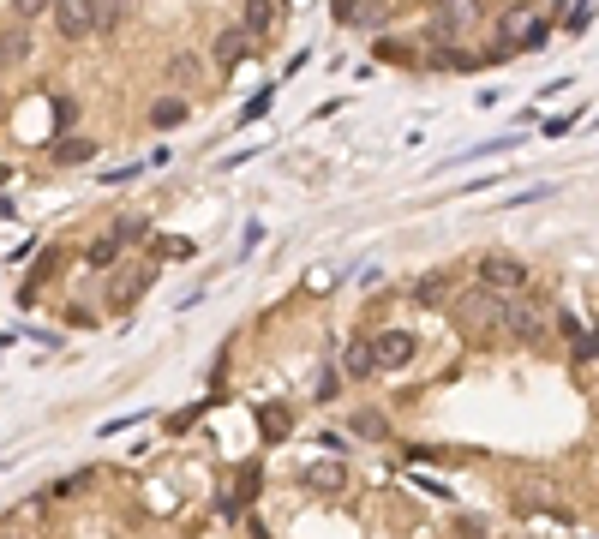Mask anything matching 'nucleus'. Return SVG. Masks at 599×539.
Wrapping results in <instances>:
<instances>
[{"label":"nucleus","mask_w":599,"mask_h":539,"mask_svg":"<svg viewBox=\"0 0 599 539\" xmlns=\"http://www.w3.org/2000/svg\"><path fill=\"white\" fill-rule=\"evenodd\" d=\"M546 306L540 300H528V294H510L504 306H498V330L510 336V342H522V348H540L546 342Z\"/></svg>","instance_id":"1"},{"label":"nucleus","mask_w":599,"mask_h":539,"mask_svg":"<svg viewBox=\"0 0 599 539\" xmlns=\"http://www.w3.org/2000/svg\"><path fill=\"white\" fill-rule=\"evenodd\" d=\"M498 306H504V300H498V294H486L480 282H474V288H462V294L450 300V312H456V324H462L468 336H486V330H498Z\"/></svg>","instance_id":"2"},{"label":"nucleus","mask_w":599,"mask_h":539,"mask_svg":"<svg viewBox=\"0 0 599 539\" xmlns=\"http://www.w3.org/2000/svg\"><path fill=\"white\" fill-rule=\"evenodd\" d=\"M546 36H552V24H546L534 6H510V12L498 18V42H504V48H546Z\"/></svg>","instance_id":"3"},{"label":"nucleus","mask_w":599,"mask_h":539,"mask_svg":"<svg viewBox=\"0 0 599 539\" xmlns=\"http://www.w3.org/2000/svg\"><path fill=\"white\" fill-rule=\"evenodd\" d=\"M480 288L498 294V300H510V294L528 288V264L510 258V252H486V258H480Z\"/></svg>","instance_id":"4"},{"label":"nucleus","mask_w":599,"mask_h":539,"mask_svg":"<svg viewBox=\"0 0 599 539\" xmlns=\"http://www.w3.org/2000/svg\"><path fill=\"white\" fill-rule=\"evenodd\" d=\"M366 348H372V366H378V372H402V366L420 354V342H414L408 330H378Z\"/></svg>","instance_id":"5"},{"label":"nucleus","mask_w":599,"mask_h":539,"mask_svg":"<svg viewBox=\"0 0 599 539\" xmlns=\"http://www.w3.org/2000/svg\"><path fill=\"white\" fill-rule=\"evenodd\" d=\"M48 12H54V30H60L66 42H84V36H96V0H54Z\"/></svg>","instance_id":"6"},{"label":"nucleus","mask_w":599,"mask_h":539,"mask_svg":"<svg viewBox=\"0 0 599 539\" xmlns=\"http://www.w3.org/2000/svg\"><path fill=\"white\" fill-rule=\"evenodd\" d=\"M474 24H480V0H438L432 6V30L438 36H462Z\"/></svg>","instance_id":"7"},{"label":"nucleus","mask_w":599,"mask_h":539,"mask_svg":"<svg viewBox=\"0 0 599 539\" xmlns=\"http://www.w3.org/2000/svg\"><path fill=\"white\" fill-rule=\"evenodd\" d=\"M252 48H258V36H246L240 24H228V30H216V42H210V60H216L222 72H228V66H240V60H246Z\"/></svg>","instance_id":"8"},{"label":"nucleus","mask_w":599,"mask_h":539,"mask_svg":"<svg viewBox=\"0 0 599 539\" xmlns=\"http://www.w3.org/2000/svg\"><path fill=\"white\" fill-rule=\"evenodd\" d=\"M138 240H144V222H120V228H108V234L90 246V264H114V258H120L126 246H138Z\"/></svg>","instance_id":"9"},{"label":"nucleus","mask_w":599,"mask_h":539,"mask_svg":"<svg viewBox=\"0 0 599 539\" xmlns=\"http://www.w3.org/2000/svg\"><path fill=\"white\" fill-rule=\"evenodd\" d=\"M306 486H312V492H330V498H336V492L348 486V468H342V462H306Z\"/></svg>","instance_id":"10"},{"label":"nucleus","mask_w":599,"mask_h":539,"mask_svg":"<svg viewBox=\"0 0 599 539\" xmlns=\"http://www.w3.org/2000/svg\"><path fill=\"white\" fill-rule=\"evenodd\" d=\"M276 18H282V6H276V0H246V24H240V30H246V36H270V30H276Z\"/></svg>","instance_id":"11"},{"label":"nucleus","mask_w":599,"mask_h":539,"mask_svg":"<svg viewBox=\"0 0 599 539\" xmlns=\"http://www.w3.org/2000/svg\"><path fill=\"white\" fill-rule=\"evenodd\" d=\"M564 342L576 348V360H599V336L582 324V318H564Z\"/></svg>","instance_id":"12"},{"label":"nucleus","mask_w":599,"mask_h":539,"mask_svg":"<svg viewBox=\"0 0 599 539\" xmlns=\"http://www.w3.org/2000/svg\"><path fill=\"white\" fill-rule=\"evenodd\" d=\"M30 60V24L24 30H0V66H18Z\"/></svg>","instance_id":"13"},{"label":"nucleus","mask_w":599,"mask_h":539,"mask_svg":"<svg viewBox=\"0 0 599 539\" xmlns=\"http://www.w3.org/2000/svg\"><path fill=\"white\" fill-rule=\"evenodd\" d=\"M342 372H348V378H372V372H378V366H372V348H366V342H348V348H342Z\"/></svg>","instance_id":"14"},{"label":"nucleus","mask_w":599,"mask_h":539,"mask_svg":"<svg viewBox=\"0 0 599 539\" xmlns=\"http://www.w3.org/2000/svg\"><path fill=\"white\" fill-rule=\"evenodd\" d=\"M150 282H156V270H150V264H144V270H132V276H126V288H114V306H132Z\"/></svg>","instance_id":"15"},{"label":"nucleus","mask_w":599,"mask_h":539,"mask_svg":"<svg viewBox=\"0 0 599 539\" xmlns=\"http://www.w3.org/2000/svg\"><path fill=\"white\" fill-rule=\"evenodd\" d=\"M150 120H156V126H180V120H186V96H162V102L150 108Z\"/></svg>","instance_id":"16"},{"label":"nucleus","mask_w":599,"mask_h":539,"mask_svg":"<svg viewBox=\"0 0 599 539\" xmlns=\"http://www.w3.org/2000/svg\"><path fill=\"white\" fill-rule=\"evenodd\" d=\"M54 156H60V162H90V156H96V138H66Z\"/></svg>","instance_id":"17"},{"label":"nucleus","mask_w":599,"mask_h":539,"mask_svg":"<svg viewBox=\"0 0 599 539\" xmlns=\"http://www.w3.org/2000/svg\"><path fill=\"white\" fill-rule=\"evenodd\" d=\"M384 432H390V426H384V414H360V420H354V438H366V444H378Z\"/></svg>","instance_id":"18"},{"label":"nucleus","mask_w":599,"mask_h":539,"mask_svg":"<svg viewBox=\"0 0 599 539\" xmlns=\"http://www.w3.org/2000/svg\"><path fill=\"white\" fill-rule=\"evenodd\" d=\"M252 492H258V468H240V486H234V498H228L222 510H240V504H246Z\"/></svg>","instance_id":"19"},{"label":"nucleus","mask_w":599,"mask_h":539,"mask_svg":"<svg viewBox=\"0 0 599 539\" xmlns=\"http://www.w3.org/2000/svg\"><path fill=\"white\" fill-rule=\"evenodd\" d=\"M264 438H288V408H264Z\"/></svg>","instance_id":"20"},{"label":"nucleus","mask_w":599,"mask_h":539,"mask_svg":"<svg viewBox=\"0 0 599 539\" xmlns=\"http://www.w3.org/2000/svg\"><path fill=\"white\" fill-rule=\"evenodd\" d=\"M414 300H420V306H438V300H444V276H426V282L414 288Z\"/></svg>","instance_id":"21"},{"label":"nucleus","mask_w":599,"mask_h":539,"mask_svg":"<svg viewBox=\"0 0 599 539\" xmlns=\"http://www.w3.org/2000/svg\"><path fill=\"white\" fill-rule=\"evenodd\" d=\"M48 6H54V0H12V12H18V18H24V24H30V18H36V12H48Z\"/></svg>","instance_id":"22"},{"label":"nucleus","mask_w":599,"mask_h":539,"mask_svg":"<svg viewBox=\"0 0 599 539\" xmlns=\"http://www.w3.org/2000/svg\"><path fill=\"white\" fill-rule=\"evenodd\" d=\"M378 54H384V60H408V66H414V60H420V54H414V48H402V42H384V48H378Z\"/></svg>","instance_id":"23"},{"label":"nucleus","mask_w":599,"mask_h":539,"mask_svg":"<svg viewBox=\"0 0 599 539\" xmlns=\"http://www.w3.org/2000/svg\"><path fill=\"white\" fill-rule=\"evenodd\" d=\"M174 78H180V84H192V78H198V60H192V54H180V60H174Z\"/></svg>","instance_id":"24"},{"label":"nucleus","mask_w":599,"mask_h":539,"mask_svg":"<svg viewBox=\"0 0 599 539\" xmlns=\"http://www.w3.org/2000/svg\"><path fill=\"white\" fill-rule=\"evenodd\" d=\"M264 108H270V90H264V96H252V102H246V108H240V120H258V114H264Z\"/></svg>","instance_id":"25"},{"label":"nucleus","mask_w":599,"mask_h":539,"mask_svg":"<svg viewBox=\"0 0 599 539\" xmlns=\"http://www.w3.org/2000/svg\"><path fill=\"white\" fill-rule=\"evenodd\" d=\"M480 534H486V528H480L474 516H462V522H456V539H480Z\"/></svg>","instance_id":"26"},{"label":"nucleus","mask_w":599,"mask_h":539,"mask_svg":"<svg viewBox=\"0 0 599 539\" xmlns=\"http://www.w3.org/2000/svg\"><path fill=\"white\" fill-rule=\"evenodd\" d=\"M330 12H336V24H354V0H330Z\"/></svg>","instance_id":"27"},{"label":"nucleus","mask_w":599,"mask_h":539,"mask_svg":"<svg viewBox=\"0 0 599 539\" xmlns=\"http://www.w3.org/2000/svg\"><path fill=\"white\" fill-rule=\"evenodd\" d=\"M0 539H18V534H12V528H0Z\"/></svg>","instance_id":"28"}]
</instances>
